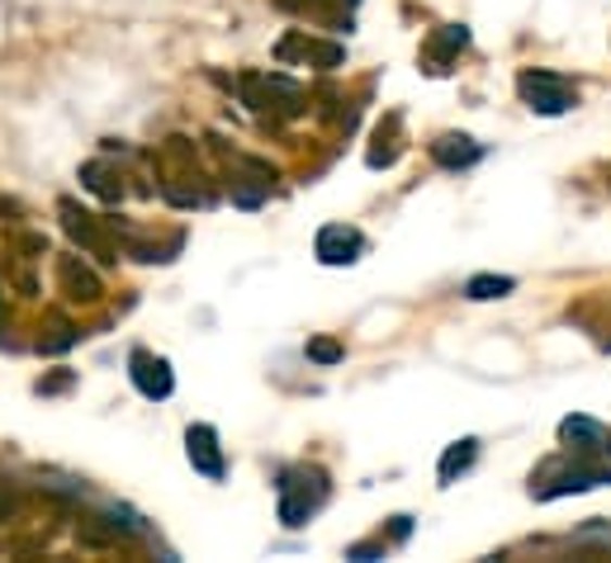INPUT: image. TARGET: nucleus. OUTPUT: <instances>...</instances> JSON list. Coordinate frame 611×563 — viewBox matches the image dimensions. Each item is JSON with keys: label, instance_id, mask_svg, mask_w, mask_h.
Wrapping results in <instances>:
<instances>
[{"label": "nucleus", "instance_id": "obj_6", "mask_svg": "<svg viewBox=\"0 0 611 563\" xmlns=\"http://www.w3.org/2000/svg\"><path fill=\"white\" fill-rule=\"evenodd\" d=\"M128 379H133V388L152 402L171 398V388H176L171 364H166L162 356H152V350H133V356H128Z\"/></svg>", "mask_w": 611, "mask_h": 563}, {"label": "nucleus", "instance_id": "obj_23", "mask_svg": "<svg viewBox=\"0 0 611 563\" xmlns=\"http://www.w3.org/2000/svg\"><path fill=\"white\" fill-rule=\"evenodd\" d=\"M0 318H5V304H0Z\"/></svg>", "mask_w": 611, "mask_h": 563}, {"label": "nucleus", "instance_id": "obj_9", "mask_svg": "<svg viewBox=\"0 0 611 563\" xmlns=\"http://www.w3.org/2000/svg\"><path fill=\"white\" fill-rule=\"evenodd\" d=\"M559 440H564L569 450L588 455V460H607L611 455V431L602 422H593V417H564V422H559Z\"/></svg>", "mask_w": 611, "mask_h": 563}, {"label": "nucleus", "instance_id": "obj_14", "mask_svg": "<svg viewBox=\"0 0 611 563\" xmlns=\"http://www.w3.org/2000/svg\"><path fill=\"white\" fill-rule=\"evenodd\" d=\"M479 460V440H455L446 455H441V469H436V478L441 483H455L464 474V469H470Z\"/></svg>", "mask_w": 611, "mask_h": 563}, {"label": "nucleus", "instance_id": "obj_5", "mask_svg": "<svg viewBox=\"0 0 611 563\" xmlns=\"http://www.w3.org/2000/svg\"><path fill=\"white\" fill-rule=\"evenodd\" d=\"M276 57L280 62H314V67L332 72V67H342V62H346V48L342 43H322V38H308L304 29H298V34H284L280 38Z\"/></svg>", "mask_w": 611, "mask_h": 563}, {"label": "nucleus", "instance_id": "obj_8", "mask_svg": "<svg viewBox=\"0 0 611 563\" xmlns=\"http://www.w3.org/2000/svg\"><path fill=\"white\" fill-rule=\"evenodd\" d=\"M186 455H190V464H194V474H204L209 483H218L228 474V464H224V445H218V431L214 426H190L186 431Z\"/></svg>", "mask_w": 611, "mask_h": 563}, {"label": "nucleus", "instance_id": "obj_10", "mask_svg": "<svg viewBox=\"0 0 611 563\" xmlns=\"http://www.w3.org/2000/svg\"><path fill=\"white\" fill-rule=\"evenodd\" d=\"M58 284L72 304H100V298H105L100 274L90 266H81V256H58Z\"/></svg>", "mask_w": 611, "mask_h": 563}, {"label": "nucleus", "instance_id": "obj_2", "mask_svg": "<svg viewBox=\"0 0 611 563\" xmlns=\"http://www.w3.org/2000/svg\"><path fill=\"white\" fill-rule=\"evenodd\" d=\"M517 95H522L526 110H536V114H569L578 104V90L555 72H522L517 76Z\"/></svg>", "mask_w": 611, "mask_h": 563}, {"label": "nucleus", "instance_id": "obj_20", "mask_svg": "<svg viewBox=\"0 0 611 563\" xmlns=\"http://www.w3.org/2000/svg\"><path fill=\"white\" fill-rule=\"evenodd\" d=\"M67 384H72V374L62 370V374H53V379H38V393H62Z\"/></svg>", "mask_w": 611, "mask_h": 563}, {"label": "nucleus", "instance_id": "obj_16", "mask_svg": "<svg viewBox=\"0 0 611 563\" xmlns=\"http://www.w3.org/2000/svg\"><path fill=\"white\" fill-rule=\"evenodd\" d=\"M76 342H81V332L58 318L53 327H48V336H38V350H43V356H62V350H72Z\"/></svg>", "mask_w": 611, "mask_h": 563}, {"label": "nucleus", "instance_id": "obj_19", "mask_svg": "<svg viewBox=\"0 0 611 563\" xmlns=\"http://www.w3.org/2000/svg\"><path fill=\"white\" fill-rule=\"evenodd\" d=\"M346 559H356V563H374V559H384V549H380V545H351V549H346Z\"/></svg>", "mask_w": 611, "mask_h": 563}, {"label": "nucleus", "instance_id": "obj_1", "mask_svg": "<svg viewBox=\"0 0 611 563\" xmlns=\"http://www.w3.org/2000/svg\"><path fill=\"white\" fill-rule=\"evenodd\" d=\"M322 502H328V478H322V469H294V474H284V483H280V521L290 530L304 526Z\"/></svg>", "mask_w": 611, "mask_h": 563}, {"label": "nucleus", "instance_id": "obj_18", "mask_svg": "<svg viewBox=\"0 0 611 563\" xmlns=\"http://www.w3.org/2000/svg\"><path fill=\"white\" fill-rule=\"evenodd\" d=\"M342 356H346V350L336 342H328V336H314V342H308V360H318V364H336Z\"/></svg>", "mask_w": 611, "mask_h": 563}, {"label": "nucleus", "instance_id": "obj_11", "mask_svg": "<svg viewBox=\"0 0 611 563\" xmlns=\"http://www.w3.org/2000/svg\"><path fill=\"white\" fill-rule=\"evenodd\" d=\"M611 483V469L607 464H578V469H564L555 474L545 488H536L540 502H555V497H569V492H593V488H607Z\"/></svg>", "mask_w": 611, "mask_h": 563}, {"label": "nucleus", "instance_id": "obj_24", "mask_svg": "<svg viewBox=\"0 0 611 563\" xmlns=\"http://www.w3.org/2000/svg\"><path fill=\"white\" fill-rule=\"evenodd\" d=\"M351 5H356V0H351Z\"/></svg>", "mask_w": 611, "mask_h": 563}, {"label": "nucleus", "instance_id": "obj_21", "mask_svg": "<svg viewBox=\"0 0 611 563\" xmlns=\"http://www.w3.org/2000/svg\"><path fill=\"white\" fill-rule=\"evenodd\" d=\"M24 252H34V256H43L48 252V242L38 238V232H29V238H24Z\"/></svg>", "mask_w": 611, "mask_h": 563}, {"label": "nucleus", "instance_id": "obj_7", "mask_svg": "<svg viewBox=\"0 0 611 563\" xmlns=\"http://www.w3.org/2000/svg\"><path fill=\"white\" fill-rule=\"evenodd\" d=\"M314 252L322 266H356L360 252H366V238H360L356 228H346V222H328V228L318 232Z\"/></svg>", "mask_w": 611, "mask_h": 563}, {"label": "nucleus", "instance_id": "obj_17", "mask_svg": "<svg viewBox=\"0 0 611 563\" xmlns=\"http://www.w3.org/2000/svg\"><path fill=\"white\" fill-rule=\"evenodd\" d=\"M464 43H470V29H464V24H450V29L432 43V52H436V67H432V72H446L450 52H455V48H464Z\"/></svg>", "mask_w": 611, "mask_h": 563}, {"label": "nucleus", "instance_id": "obj_12", "mask_svg": "<svg viewBox=\"0 0 611 563\" xmlns=\"http://www.w3.org/2000/svg\"><path fill=\"white\" fill-rule=\"evenodd\" d=\"M432 156H436V166H446V171H464V166H474L479 156H484V148L464 133H441L432 142Z\"/></svg>", "mask_w": 611, "mask_h": 563}, {"label": "nucleus", "instance_id": "obj_13", "mask_svg": "<svg viewBox=\"0 0 611 563\" xmlns=\"http://www.w3.org/2000/svg\"><path fill=\"white\" fill-rule=\"evenodd\" d=\"M81 180H86V190H96L105 204H119V200H124V180L114 176L105 162H86V166H81Z\"/></svg>", "mask_w": 611, "mask_h": 563}, {"label": "nucleus", "instance_id": "obj_3", "mask_svg": "<svg viewBox=\"0 0 611 563\" xmlns=\"http://www.w3.org/2000/svg\"><path fill=\"white\" fill-rule=\"evenodd\" d=\"M242 95L252 110H280V114H298V104H304V90H298L290 76H242Z\"/></svg>", "mask_w": 611, "mask_h": 563}, {"label": "nucleus", "instance_id": "obj_15", "mask_svg": "<svg viewBox=\"0 0 611 563\" xmlns=\"http://www.w3.org/2000/svg\"><path fill=\"white\" fill-rule=\"evenodd\" d=\"M517 290L512 274H474L470 284H464V298H474V304H488V298H507Z\"/></svg>", "mask_w": 611, "mask_h": 563}, {"label": "nucleus", "instance_id": "obj_22", "mask_svg": "<svg viewBox=\"0 0 611 563\" xmlns=\"http://www.w3.org/2000/svg\"><path fill=\"white\" fill-rule=\"evenodd\" d=\"M578 540H611V530L607 526H588V530H578Z\"/></svg>", "mask_w": 611, "mask_h": 563}, {"label": "nucleus", "instance_id": "obj_4", "mask_svg": "<svg viewBox=\"0 0 611 563\" xmlns=\"http://www.w3.org/2000/svg\"><path fill=\"white\" fill-rule=\"evenodd\" d=\"M58 214H62V228H67V238H72L76 246H81V252L100 256V260H119V246L110 242V232L100 228V218H96V214L76 208L72 200H62V204H58Z\"/></svg>", "mask_w": 611, "mask_h": 563}]
</instances>
